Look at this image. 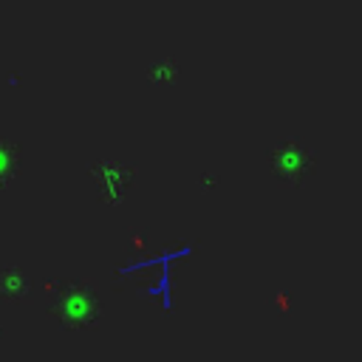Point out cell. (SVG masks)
Here are the masks:
<instances>
[{
  "instance_id": "obj_1",
  "label": "cell",
  "mask_w": 362,
  "mask_h": 362,
  "mask_svg": "<svg viewBox=\"0 0 362 362\" xmlns=\"http://www.w3.org/2000/svg\"><path fill=\"white\" fill-rule=\"evenodd\" d=\"M51 314L65 328H93L102 317V303L93 286L82 280H68L51 297Z\"/></svg>"
},
{
  "instance_id": "obj_2",
  "label": "cell",
  "mask_w": 362,
  "mask_h": 362,
  "mask_svg": "<svg viewBox=\"0 0 362 362\" xmlns=\"http://www.w3.org/2000/svg\"><path fill=\"white\" fill-rule=\"evenodd\" d=\"M314 164H317L314 150H308L300 141H283L274 150H269V170L286 187H303L314 173Z\"/></svg>"
},
{
  "instance_id": "obj_3",
  "label": "cell",
  "mask_w": 362,
  "mask_h": 362,
  "mask_svg": "<svg viewBox=\"0 0 362 362\" xmlns=\"http://www.w3.org/2000/svg\"><path fill=\"white\" fill-rule=\"evenodd\" d=\"M90 175L99 187V195L107 201V204H119L122 195L130 189L133 178H136V170L133 167H124V164H113V161H102V164H93L90 167Z\"/></svg>"
},
{
  "instance_id": "obj_4",
  "label": "cell",
  "mask_w": 362,
  "mask_h": 362,
  "mask_svg": "<svg viewBox=\"0 0 362 362\" xmlns=\"http://www.w3.org/2000/svg\"><path fill=\"white\" fill-rule=\"evenodd\" d=\"M20 167V147L0 139V187H8Z\"/></svg>"
},
{
  "instance_id": "obj_5",
  "label": "cell",
  "mask_w": 362,
  "mask_h": 362,
  "mask_svg": "<svg viewBox=\"0 0 362 362\" xmlns=\"http://www.w3.org/2000/svg\"><path fill=\"white\" fill-rule=\"evenodd\" d=\"M28 294V277L20 269H3L0 272V297H25Z\"/></svg>"
}]
</instances>
